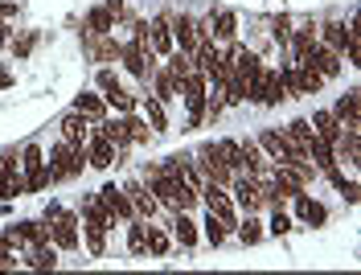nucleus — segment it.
Returning <instances> with one entry per match:
<instances>
[{
  "label": "nucleus",
  "instance_id": "nucleus-1",
  "mask_svg": "<svg viewBox=\"0 0 361 275\" xmlns=\"http://www.w3.org/2000/svg\"><path fill=\"white\" fill-rule=\"evenodd\" d=\"M82 164H87V152L62 140V144H54V148H49L45 169H49V177H54V181H74V177H82Z\"/></svg>",
  "mask_w": 361,
  "mask_h": 275
},
{
  "label": "nucleus",
  "instance_id": "nucleus-2",
  "mask_svg": "<svg viewBox=\"0 0 361 275\" xmlns=\"http://www.w3.org/2000/svg\"><path fill=\"white\" fill-rule=\"evenodd\" d=\"M21 177H25V193H42L45 185H54L49 169H45L42 144H25L21 148Z\"/></svg>",
  "mask_w": 361,
  "mask_h": 275
},
{
  "label": "nucleus",
  "instance_id": "nucleus-3",
  "mask_svg": "<svg viewBox=\"0 0 361 275\" xmlns=\"http://www.w3.org/2000/svg\"><path fill=\"white\" fill-rule=\"evenodd\" d=\"M82 152H87V164L90 169H111L115 164V144H111V136L99 128V123H90V132H87V144H82Z\"/></svg>",
  "mask_w": 361,
  "mask_h": 275
},
{
  "label": "nucleus",
  "instance_id": "nucleus-4",
  "mask_svg": "<svg viewBox=\"0 0 361 275\" xmlns=\"http://www.w3.org/2000/svg\"><path fill=\"white\" fill-rule=\"evenodd\" d=\"M230 202L238 206V214H255V209H263L267 202H263V185L255 181V177H247V173H234V181H230Z\"/></svg>",
  "mask_w": 361,
  "mask_h": 275
},
{
  "label": "nucleus",
  "instance_id": "nucleus-5",
  "mask_svg": "<svg viewBox=\"0 0 361 275\" xmlns=\"http://www.w3.org/2000/svg\"><path fill=\"white\" fill-rule=\"evenodd\" d=\"M49 243L58 247V251H78L82 247V230H78V214H70L62 209L54 222H49Z\"/></svg>",
  "mask_w": 361,
  "mask_h": 275
},
{
  "label": "nucleus",
  "instance_id": "nucleus-6",
  "mask_svg": "<svg viewBox=\"0 0 361 275\" xmlns=\"http://www.w3.org/2000/svg\"><path fill=\"white\" fill-rule=\"evenodd\" d=\"M94 197H99V206L107 209V218H111V222H132V218H135V209H132V202H128V193H123V185L107 181Z\"/></svg>",
  "mask_w": 361,
  "mask_h": 275
},
{
  "label": "nucleus",
  "instance_id": "nucleus-7",
  "mask_svg": "<svg viewBox=\"0 0 361 275\" xmlns=\"http://www.w3.org/2000/svg\"><path fill=\"white\" fill-rule=\"evenodd\" d=\"M295 62H308L316 74H324V82L341 74V54H337V49H329L324 42H312V46H308L304 54H300V58H295Z\"/></svg>",
  "mask_w": 361,
  "mask_h": 275
},
{
  "label": "nucleus",
  "instance_id": "nucleus-8",
  "mask_svg": "<svg viewBox=\"0 0 361 275\" xmlns=\"http://www.w3.org/2000/svg\"><path fill=\"white\" fill-rule=\"evenodd\" d=\"M25 193V177H21V157L4 152L0 157V202H13Z\"/></svg>",
  "mask_w": 361,
  "mask_h": 275
},
{
  "label": "nucleus",
  "instance_id": "nucleus-9",
  "mask_svg": "<svg viewBox=\"0 0 361 275\" xmlns=\"http://www.w3.org/2000/svg\"><path fill=\"white\" fill-rule=\"evenodd\" d=\"M197 169H202L205 181H214V185H230V181H234V173L222 164V152H218V144H214V140L202 144V152H197Z\"/></svg>",
  "mask_w": 361,
  "mask_h": 275
},
{
  "label": "nucleus",
  "instance_id": "nucleus-10",
  "mask_svg": "<svg viewBox=\"0 0 361 275\" xmlns=\"http://www.w3.org/2000/svg\"><path fill=\"white\" fill-rule=\"evenodd\" d=\"M173 243L177 247H185V251H193L197 243H202V230H197V222L189 218V209H173Z\"/></svg>",
  "mask_w": 361,
  "mask_h": 275
},
{
  "label": "nucleus",
  "instance_id": "nucleus-11",
  "mask_svg": "<svg viewBox=\"0 0 361 275\" xmlns=\"http://www.w3.org/2000/svg\"><path fill=\"white\" fill-rule=\"evenodd\" d=\"M8 234H13V243H17L21 251H33V247H45V243H49V226H45V222H29V218L17 222Z\"/></svg>",
  "mask_w": 361,
  "mask_h": 275
},
{
  "label": "nucleus",
  "instance_id": "nucleus-12",
  "mask_svg": "<svg viewBox=\"0 0 361 275\" xmlns=\"http://www.w3.org/2000/svg\"><path fill=\"white\" fill-rule=\"evenodd\" d=\"M123 193H128V202H132V209H135V218H144V222H152L157 218V197L148 193V185L144 181H128L123 185Z\"/></svg>",
  "mask_w": 361,
  "mask_h": 275
},
{
  "label": "nucleus",
  "instance_id": "nucleus-13",
  "mask_svg": "<svg viewBox=\"0 0 361 275\" xmlns=\"http://www.w3.org/2000/svg\"><path fill=\"white\" fill-rule=\"evenodd\" d=\"M292 206H295V218H300L304 226H324V222H329V209L320 206L316 197H308L304 189H300V193L292 197Z\"/></svg>",
  "mask_w": 361,
  "mask_h": 275
},
{
  "label": "nucleus",
  "instance_id": "nucleus-14",
  "mask_svg": "<svg viewBox=\"0 0 361 275\" xmlns=\"http://www.w3.org/2000/svg\"><path fill=\"white\" fill-rule=\"evenodd\" d=\"M148 49L152 54H160V58H169L173 54V29H169V17H152L148 21Z\"/></svg>",
  "mask_w": 361,
  "mask_h": 275
},
{
  "label": "nucleus",
  "instance_id": "nucleus-15",
  "mask_svg": "<svg viewBox=\"0 0 361 275\" xmlns=\"http://www.w3.org/2000/svg\"><path fill=\"white\" fill-rule=\"evenodd\" d=\"M304 157L312 161V169H316V173H329V169L337 164V148H333L329 140L312 136V140H308V144H304Z\"/></svg>",
  "mask_w": 361,
  "mask_h": 275
},
{
  "label": "nucleus",
  "instance_id": "nucleus-16",
  "mask_svg": "<svg viewBox=\"0 0 361 275\" xmlns=\"http://www.w3.org/2000/svg\"><path fill=\"white\" fill-rule=\"evenodd\" d=\"M333 115L341 119V128H361V91H357V87L341 94L337 107H333Z\"/></svg>",
  "mask_w": 361,
  "mask_h": 275
},
{
  "label": "nucleus",
  "instance_id": "nucleus-17",
  "mask_svg": "<svg viewBox=\"0 0 361 275\" xmlns=\"http://www.w3.org/2000/svg\"><path fill=\"white\" fill-rule=\"evenodd\" d=\"M279 103H288L279 66H263V99H259V107H279Z\"/></svg>",
  "mask_w": 361,
  "mask_h": 275
},
{
  "label": "nucleus",
  "instance_id": "nucleus-18",
  "mask_svg": "<svg viewBox=\"0 0 361 275\" xmlns=\"http://www.w3.org/2000/svg\"><path fill=\"white\" fill-rule=\"evenodd\" d=\"M87 132H90V119L70 107V111L62 115V140H66V144H74V148H82V144H87Z\"/></svg>",
  "mask_w": 361,
  "mask_h": 275
},
{
  "label": "nucleus",
  "instance_id": "nucleus-19",
  "mask_svg": "<svg viewBox=\"0 0 361 275\" xmlns=\"http://www.w3.org/2000/svg\"><path fill=\"white\" fill-rule=\"evenodd\" d=\"M209 37L234 42V37H238V17H234L230 8H214V17H209Z\"/></svg>",
  "mask_w": 361,
  "mask_h": 275
},
{
  "label": "nucleus",
  "instance_id": "nucleus-20",
  "mask_svg": "<svg viewBox=\"0 0 361 275\" xmlns=\"http://www.w3.org/2000/svg\"><path fill=\"white\" fill-rule=\"evenodd\" d=\"M74 111L87 115L90 123H99V119H107V99L94 91H82V94H74Z\"/></svg>",
  "mask_w": 361,
  "mask_h": 275
},
{
  "label": "nucleus",
  "instance_id": "nucleus-21",
  "mask_svg": "<svg viewBox=\"0 0 361 275\" xmlns=\"http://www.w3.org/2000/svg\"><path fill=\"white\" fill-rule=\"evenodd\" d=\"M308 123H312V132H316V136H320V140H329V144L337 148L341 132H345L337 115H333V111H312V119H308Z\"/></svg>",
  "mask_w": 361,
  "mask_h": 275
},
{
  "label": "nucleus",
  "instance_id": "nucleus-22",
  "mask_svg": "<svg viewBox=\"0 0 361 275\" xmlns=\"http://www.w3.org/2000/svg\"><path fill=\"white\" fill-rule=\"evenodd\" d=\"M140 111H144V119H148L152 136H160V132H169V115H164V103H160L157 94H144V99H140Z\"/></svg>",
  "mask_w": 361,
  "mask_h": 275
},
{
  "label": "nucleus",
  "instance_id": "nucleus-23",
  "mask_svg": "<svg viewBox=\"0 0 361 275\" xmlns=\"http://www.w3.org/2000/svg\"><path fill=\"white\" fill-rule=\"evenodd\" d=\"M292 66H295V91H300V99H304V94H320L324 74H316L308 62H292Z\"/></svg>",
  "mask_w": 361,
  "mask_h": 275
},
{
  "label": "nucleus",
  "instance_id": "nucleus-24",
  "mask_svg": "<svg viewBox=\"0 0 361 275\" xmlns=\"http://www.w3.org/2000/svg\"><path fill=\"white\" fill-rule=\"evenodd\" d=\"M148 78H152V94H157L160 103H173V99H177V74H173L169 66H164V70H152Z\"/></svg>",
  "mask_w": 361,
  "mask_h": 275
},
{
  "label": "nucleus",
  "instance_id": "nucleus-25",
  "mask_svg": "<svg viewBox=\"0 0 361 275\" xmlns=\"http://www.w3.org/2000/svg\"><path fill=\"white\" fill-rule=\"evenodd\" d=\"M25 267H33V271H54V267H58V247L45 243V247L25 251Z\"/></svg>",
  "mask_w": 361,
  "mask_h": 275
},
{
  "label": "nucleus",
  "instance_id": "nucleus-26",
  "mask_svg": "<svg viewBox=\"0 0 361 275\" xmlns=\"http://www.w3.org/2000/svg\"><path fill=\"white\" fill-rule=\"evenodd\" d=\"M173 251V238L164 234L160 226H144V255H152V259H164V255Z\"/></svg>",
  "mask_w": 361,
  "mask_h": 275
},
{
  "label": "nucleus",
  "instance_id": "nucleus-27",
  "mask_svg": "<svg viewBox=\"0 0 361 275\" xmlns=\"http://www.w3.org/2000/svg\"><path fill=\"white\" fill-rule=\"evenodd\" d=\"M234 234H238V243H243V247H255V243H263V234H267V230H263V222H259L255 214H243V218H238V226H234Z\"/></svg>",
  "mask_w": 361,
  "mask_h": 275
},
{
  "label": "nucleus",
  "instance_id": "nucleus-28",
  "mask_svg": "<svg viewBox=\"0 0 361 275\" xmlns=\"http://www.w3.org/2000/svg\"><path fill=\"white\" fill-rule=\"evenodd\" d=\"M103 99H107V107H115V111H123V115L140 111V99H135L132 91H123V87H115V91H107Z\"/></svg>",
  "mask_w": 361,
  "mask_h": 275
},
{
  "label": "nucleus",
  "instance_id": "nucleus-29",
  "mask_svg": "<svg viewBox=\"0 0 361 275\" xmlns=\"http://www.w3.org/2000/svg\"><path fill=\"white\" fill-rule=\"evenodd\" d=\"M218 152H222V164L230 173H243V148H238V140H218Z\"/></svg>",
  "mask_w": 361,
  "mask_h": 275
},
{
  "label": "nucleus",
  "instance_id": "nucleus-30",
  "mask_svg": "<svg viewBox=\"0 0 361 275\" xmlns=\"http://www.w3.org/2000/svg\"><path fill=\"white\" fill-rule=\"evenodd\" d=\"M87 25H90V33H94V37H107V33L115 29V17L107 13V8H90Z\"/></svg>",
  "mask_w": 361,
  "mask_h": 275
},
{
  "label": "nucleus",
  "instance_id": "nucleus-31",
  "mask_svg": "<svg viewBox=\"0 0 361 275\" xmlns=\"http://www.w3.org/2000/svg\"><path fill=\"white\" fill-rule=\"evenodd\" d=\"M82 238H87L90 259H103V251H107V230H99V226H82Z\"/></svg>",
  "mask_w": 361,
  "mask_h": 275
},
{
  "label": "nucleus",
  "instance_id": "nucleus-32",
  "mask_svg": "<svg viewBox=\"0 0 361 275\" xmlns=\"http://www.w3.org/2000/svg\"><path fill=\"white\" fill-rule=\"evenodd\" d=\"M226 234H230V230H226L214 214H205V222H202V238H205V243H209V247H222Z\"/></svg>",
  "mask_w": 361,
  "mask_h": 275
},
{
  "label": "nucleus",
  "instance_id": "nucleus-33",
  "mask_svg": "<svg viewBox=\"0 0 361 275\" xmlns=\"http://www.w3.org/2000/svg\"><path fill=\"white\" fill-rule=\"evenodd\" d=\"M283 136L292 140V144H300V148H304V144L316 136V132H312V123H308V119H292V123L283 128Z\"/></svg>",
  "mask_w": 361,
  "mask_h": 275
},
{
  "label": "nucleus",
  "instance_id": "nucleus-34",
  "mask_svg": "<svg viewBox=\"0 0 361 275\" xmlns=\"http://www.w3.org/2000/svg\"><path fill=\"white\" fill-rule=\"evenodd\" d=\"M123 123H128V140L132 144H144V140L152 136V128H148V119H140V115H123Z\"/></svg>",
  "mask_w": 361,
  "mask_h": 275
},
{
  "label": "nucleus",
  "instance_id": "nucleus-35",
  "mask_svg": "<svg viewBox=\"0 0 361 275\" xmlns=\"http://www.w3.org/2000/svg\"><path fill=\"white\" fill-rule=\"evenodd\" d=\"M144 226H148L144 218H132V222H128V251H132L135 259L144 255Z\"/></svg>",
  "mask_w": 361,
  "mask_h": 275
},
{
  "label": "nucleus",
  "instance_id": "nucleus-36",
  "mask_svg": "<svg viewBox=\"0 0 361 275\" xmlns=\"http://www.w3.org/2000/svg\"><path fill=\"white\" fill-rule=\"evenodd\" d=\"M292 230H295V218L288 209L275 206V214H271V222H267V234H292Z\"/></svg>",
  "mask_w": 361,
  "mask_h": 275
},
{
  "label": "nucleus",
  "instance_id": "nucleus-37",
  "mask_svg": "<svg viewBox=\"0 0 361 275\" xmlns=\"http://www.w3.org/2000/svg\"><path fill=\"white\" fill-rule=\"evenodd\" d=\"M94 87H99V91L107 94V91H115V87H123V82H119V74H115V70L99 66V70H94Z\"/></svg>",
  "mask_w": 361,
  "mask_h": 275
},
{
  "label": "nucleus",
  "instance_id": "nucleus-38",
  "mask_svg": "<svg viewBox=\"0 0 361 275\" xmlns=\"http://www.w3.org/2000/svg\"><path fill=\"white\" fill-rule=\"evenodd\" d=\"M17 255H13V234H0V271H13L17 263H13Z\"/></svg>",
  "mask_w": 361,
  "mask_h": 275
},
{
  "label": "nucleus",
  "instance_id": "nucleus-39",
  "mask_svg": "<svg viewBox=\"0 0 361 275\" xmlns=\"http://www.w3.org/2000/svg\"><path fill=\"white\" fill-rule=\"evenodd\" d=\"M8 46H13V54H17V58H29V49L37 46V33H25L21 42H8Z\"/></svg>",
  "mask_w": 361,
  "mask_h": 275
},
{
  "label": "nucleus",
  "instance_id": "nucleus-40",
  "mask_svg": "<svg viewBox=\"0 0 361 275\" xmlns=\"http://www.w3.org/2000/svg\"><path fill=\"white\" fill-rule=\"evenodd\" d=\"M288 33H292V29H288V17H279V21L271 25V37H275V42H279V49L288 46Z\"/></svg>",
  "mask_w": 361,
  "mask_h": 275
},
{
  "label": "nucleus",
  "instance_id": "nucleus-41",
  "mask_svg": "<svg viewBox=\"0 0 361 275\" xmlns=\"http://www.w3.org/2000/svg\"><path fill=\"white\" fill-rule=\"evenodd\" d=\"M8 17H17V0H0V21H8Z\"/></svg>",
  "mask_w": 361,
  "mask_h": 275
},
{
  "label": "nucleus",
  "instance_id": "nucleus-42",
  "mask_svg": "<svg viewBox=\"0 0 361 275\" xmlns=\"http://www.w3.org/2000/svg\"><path fill=\"white\" fill-rule=\"evenodd\" d=\"M13 42V29H8V21H0V49Z\"/></svg>",
  "mask_w": 361,
  "mask_h": 275
},
{
  "label": "nucleus",
  "instance_id": "nucleus-43",
  "mask_svg": "<svg viewBox=\"0 0 361 275\" xmlns=\"http://www.w3.org/2000/svg\"><path fill=\"white\" fill-rule=\"evenodd\" d=\"M4 87H13V74H8V70L0 66V91H4Z\"/></svg>",
  "mask_w": 361,
  "mask_h": 275
}]
</instances>
